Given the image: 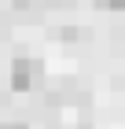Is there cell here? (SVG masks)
I'll return each mask as SVG.
<instances>
[{
    "instance_id": "obj_1",
    "label": "cell",
    "mask_w": 125,
    "mask_h": 129,
    "mask_svg": "<svg viewBox=\"0 0 125 129\" xmlns=\"http://www.w3.org/2000/svg\"><path fill=\"white\" fill-rule=\"evenodd\" d=\"M40 78H44V70H40L37 59H15V63H11V89L29 92V89L40 85Z\"/></svg>"
},
{
    "instance_id": "obj_2",
    "label": "cell",
    "mask_w": 125,
    "mask_h": 129,
    "mask_svg": "<svg viewBox=\"0 0 125 129\" xmlns=\"http://www.w3.org/2000/svg\"><path fill=\"white\" fill-rule=\"evenodd\" d=\"M96 4H103V8H118V11L125 8V0H96Z\"/></svg>"
},
{
    "instance_id": "obj_3",
    "label": "cell",
    "mask_w": 125,
    "mask_h": 129,
    "mask_svg": "<svg viewBox=\"0 0 125 129\" xmlns=\"http://www.w3.org/2000/svg\"><path fill=\"white\" fill-rule=\"evenodd\" d=\"M0 129H29L26 122H0Z\"/></svg>"
},
{
    "instance_id": "obj_4",
    "label": "cell",
    "mask_w": 125,
    "mask_h": 129,
    "mask_svg": "<svg viewBox=\"0 0 125 129\" xmlns=\"http://www.w3.org/2000/svg\"><path fill=\"white\" fill-rule=\"evenodd\" d=\"M19 8H29V0H19Z\"/></svg>"
}]
</instances>
